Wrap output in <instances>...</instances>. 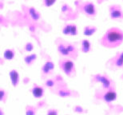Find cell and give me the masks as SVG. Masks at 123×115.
I'll return each instance as SVG.
<instances>
[{
    "mask_svg": "<svg viewBox=\"0 0 123 115\" xmlns=\"http://www.w3.org/2000/svg\"><path fill=\"white\" fill-rule=\"evenodd\" d=\"M82 51H84V52H88V51H90V43L86 40L82 41Z\"/></svg>",
    "mask_w": 123,
    "mask_h": 115,
    "instance_id": "cell-13",
    "label": "cell"
},
{
    "mask_svg": "<svg viewBox=\"0 0 123 115\" xmlns=\"http://www.w3.org/2000/svg\"><path fill=\"white\" fill-rule=\"evenodd\" d=\"M82 10L86 15L90 17H93L96 15V10L94 5L91 2H86L82 5Z\"/></svg>",
    "mask_w": 123,
    "mask_h": 115,
    "instance_id": "cell-6",
    "label": "cell"
},
{
    "mask_svg": "<svg viewBox=\"0 0 123 115\" xmlns=\"http://www.w3.org/2000/svg\"><path fill=\"white\" fill-rule=\"evenodd\" d=\"M54 68V65L52 62H47L46 64H45V66H44L43 69V72L45 73L46 74H49V73H50L51 71H52Z\"/></svg>",
    "mask_w": 123,
    "mask_h": 115,
    "instance_id": "cell-10",
    "label": "cell"
},
{
    "mask_svg": "<svg viewBox=\"0 0 123 115\" xmlns=\"http://www.w3.org/2000/svg\"><path fill=\"white\" fill-rule=\"evenodd\" d=\"M11 81H12V83L14 84V85H16L17 83L18 82V73H17L16 71H14V70H13V71L11 72Z\"/></svg>",
    "mask_w": 123,
    "mask_h": 115,
    "instance_id": "cell-12",
    "label": "cell"
},
{
    "mask_svg": "<svg viewBox=\"0 0 123 115\" xmlns=\"http://www.w3.org/2000/svg\"><path fill=\"white\" fill-rule=\"evenodd\" d=\"M117 97V94L114 90H107V92L105 93L103 96V99L105 100V102H113L116 99Z\"/></svg>",
    "mask_w": 123,
    "mask_h": 115,
    "instance_id": "cell-8",
    "label": "cell"
},
{
    "mask_svg": "<svg viewBox=\"0 0 123 115\" xmlns=\"http://www.w3.org/2000/svg\"><path fill=\"white\" fill-rule=\"evenodd\" d=\"M4 57L6 59H12L14 58V52L11 50H6V52L4 53Z\"/></svg>",
    "mask_w": 123,
    "mask_h": 115,
    "instance_id": "cell-15",
    "label": "cell"
},
{
    "mask_svg": "<svg viewBox=\"0 0 123 115\" xmlns=\"http://www.w3.org/2000/svg\"><path fill=\"white\" fill-rule=\"evenodd\" d=\"M123 41V31L118 28H111L101 39V43L105 47L118 46Z\"/></svg>",
    "mask_w": 123,
    "mask_h": 115,
    "instance_id": "cell-1",
    "label": "cell"
},
{
    "mask_svg": "<svg viewBox=\"0 0 123 115\" xmlns=\"http://www.w3.org/2000/svg\"><path fill=\"white\" fill-rule=\"evenodd\" d=\"M32 92H33V94L34 95L35 97H40L43 94V90L41 87L35 86L33 89V90H32Z\"/></svg>",
    "mask_w": 123,
    "mask_h": 115,
    "instance_id": "cell-11",
    "label": "cell"
},
{
    "mask_svg": "<svg viewBox=\"0 0 123 115\" xmlns=\"http://www.w3.org/2000/svg\"><path fill=\"white\" fill-rule=\"evenodd\" d=\"M110 17L113 19H122L123 18V12L119 6H111L110 7Z\"/></svg>",
    "mask_w": 123,
    "mask_h": 115,
    "instance_id": "cell-5",
    "label": "cell"
},
{
    "mask_svg": "<svg viewBox=\"0 0 123 115\" xmlns=\"http://www.w3.org/2000/svg\"><path fill=\"white\" fill-rule=\"evenodd\" d=\"M95 79L98 82H102L103 89L106 90H114V85L112 83V82L110 81L109 78H106L105 76H102V75H97L95 76Z\"/></svg>",
    "mask_w": 123,
    "mask_h": 115,
    "instance_id": "cell-4",
    "label": "cell"
},
{
    "mask_svg": "<svg viewBox=\"0 0 123 115\" xmlns=\"http://www.w3.org/2000/svg\"><path fill=\"white\" fill-rule=\"evenodd\" d=\"M96 30H97V29H96L95 27H93V26H86V29H85L84 34H85L86 35H93V34L95 32Z\"/></svg>",
    "mask_w": 123,
    "mask_h": 115,
    "instance_id": "cell-14",
    "label": "cell"
},
{
    "mask_svg": "<svg viewBox=\"0 0 123 115\" xmlns=\"http://www.w3.org/2000/svg\"><path fill=\"white\" fill-rule=\"evenodd\" d=\"M113 65L116 67H121L123 66V52L119 54L116 58H114Z\"/></svg>",
    "mask_w": 123,
    "mask_h": 115,
    "instance_id": "cell-9",
    "label": "cell"
},
{
    "mask_svg": "<svg viewBox=\"0 0 123 115\" xmlns=\"http://www.w3.org/2000/svg\"><path fill=\"white\" fill-rule=\"evenodd\" d=\"M55 0H44V4H45L46 6H50L55 3Z\"/></svg>",
    "mask_w": 123,
    "mask_h": 115,
    "instance_id": "cell-16",
    "label": "cell"
},
{
    "mask_svg": "<svg viewBox=\"0 0 123 115\" xmlns=\"http://www.w3.org/2000/svg\"><path fill=\"white\" fill-rule=\"evenodd\" d=\"M58 50L60 54L64 57L76 58L78 56V52L74 46L72 44L66 42H59L58 44Z\"/></svg>",
    "mask_w": 123,
    "mask_h": 115,
    "instance_id": "cell-2",
    "label": "cell"
},
{
    "mask_svg": "<svg viewBox=\"0 0 123 115\" xmlns=\"http://www.w3.org/2000/svg\"><path fill=\"white\" fill-rule=\"evenodd\" d=\"M63 33L65 35H75L78 33L77 27H76L75 25H73V24L66 25L63 29Z\"/></svg>",
    "mask_w": 123,
    "mask_h": 115,
    "instance_id": "cell-7",
    "label": "cell"
},
{
    "mask_svg": "<svg viewBox=\"0 0 123 115\" xmlns=\"http://www.w3.org/2000/svg\"><path fill=\"white\" fill-rule=\"evenodd\" d=\"M60 67L62 70L68 76H71L75 71L74 65L72 61L69 59H64L60 62Z\"/></svg>",
    "mask_w": 123,
    "mask_h": 115,
    "instance_id": "cell-3",
    "label": "cell"
}]
</instances>
